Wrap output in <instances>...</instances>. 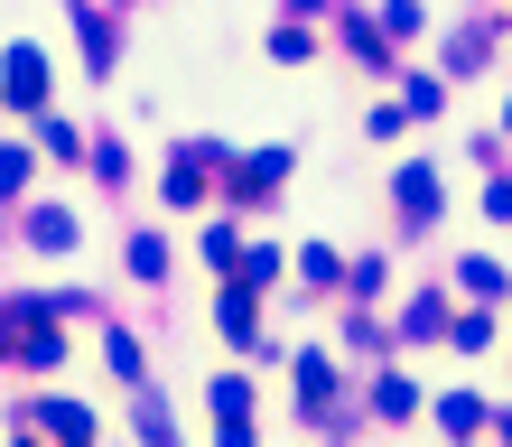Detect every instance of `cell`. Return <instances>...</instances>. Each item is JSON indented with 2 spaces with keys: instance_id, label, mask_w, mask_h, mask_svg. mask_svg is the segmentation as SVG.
Returning a JSON list of instances; mask_svg holds the SVG:
<instances>
[{
  "instance_id": "6da1fadb",
  "label": "cell",
  "mask_w": 512,
  "mask_h": 447,
  "mask_svg": "<svg viewBox=\"0 0 512 447\" xmlns=\"http://www.w3.org/2000/svg\"><path fill=\"white\" fill-rule=\"evenodd\" d=\"M0 354L28 364V373L66 364V345H56V326H47V298H0Z\"/></svg>"
},
{
  "instance_id": "7a4b0ae2",
  "label": "cell",
  "mask_w": 512,
  "mask_h": 447,
  "mask_svg": "<svg viewBox=\"0 0 512 447\" xmlns=\"http://www.w3.org/2000/svg\"><path fill=\"white\" fill-rule=\"evenodd\" d=\"M0 103H10V112H47V56L38 47H0Z\"/></svg>"
},
{
  "instance_id": "3957f363",
  "label": "cell",
  "mask_w": 512,
  "mask_h": 447,
  "mask_svg": "<svg viewBox=\"0 0 512 447\" xmlns=\"http://www.w3.org/2000/svg\"><path fill=\"white\" fill-rule=\"evenodd\" d=\"M215 168H224V149H215V140H187V149L159 168V196H168V205H196L205 187H215Z\"/></svg>"
},
{
  "instance_id": "277c9868",
  "label": "cell",
  "mask_w": 512,
  "mask_h": 447,
  "mask_svg": "<svg viewBox=\"0 0 512 447\" xmlns=\"http://www.w3.org/2000/svg\"><path fill=\"white\" fill-rule=\"evenodd\" d=\"M289 159H298V149H280V140H270V149H252L243 168L224 159V196H233V205H261V196H280V177H289Z\"/></svg>"
},
{
  "instance_id": "5b68a950",
  "label": "cell",
  "mask_w": 512,
  "mask_h": 447,
  "mask_svg": "<svg viewBox=\"0 0 512 447\" xmlns=\"http://www.w3.org/2000/svg\"><path fill=\"white\" fill-rule=\"evenodd\" d=\"M75 243H84L75 205H38V215H28V252H75Z\"/></svg>"
},
{
  "instance_id": "8992f818",
  "label": "cell",
  "mask_w": 512,
  "mask_h": 447,
  "mask_svg": "<svg viewBox=\"0 0 512 447\" xmlns=\"http://www.w3.org/2000/svg\"><path fill=\"white\" fill-rule=\"evenodd\" d=\"M252 308H261L252 289H224V298H215V326H224V345H261V317H252Z\"/></svg>"
},
{
  "instance_id": "52a82bcc",
  "label": "cell",
  "mask_w": 512,
  "mask_h": 447,
  "mask_svg": "<svg viewBox=\"0 0 512 447\" xmlns=\"http://www.w3.org/2000/svg\"><path fill=\"white\" fill-rule=\"evenodd\" d=\"M75 47H84V66H94V75H112V19L84 10V0H75Z\"/></svg>"
},
{
  "instance_id": "ba28073f",
  "label": "cell",
  "mask_w": 512,
  "mask_h": 447,
  "mask_svg": "<svg viewBox=\"0 0 512 447\" xmlns=\"http://www.w3.org/2000/svg\"><path fill=\"white\" fill-rule=\"evenodd\" d=\"M215 429H224V438H243V429H252V382H233V373L215 382Z\"/></svg>"
},
{
  "instance_id": "9c48e42d",
  "label": "cell",
  "mask_w": 512,
  "mask_h": 447,
  "mask_svg": "<svg viewBox=\"0 0 512 447\" xmlns=\"http://www.w3.org/2000/svg\"><path fill=\"white\" fill-rule=\"evenodd\" d=\"M326 392H336V364L308 345V354H298V410H326Z\"/></svg>"
},
{
  "instance_id": "30bf717a",
  "label": "cell",
  "mask_w": 512,
  "mask_h": 447,
  "mask_svg": "<svg viewBox=\"0 0 512 447\" xmlns=\"http://www.w3.org/2000/svg\"><path fill=\"white\" fill-rule=\"evenodd\" d=\"M38 140H47V159H56V168H84V131H75V122L38 112Z\"/></svg>"
},
{
  "instance_id": "8fae6325",
  "label": "cell",
  "mask_w": 512,
  "mask_h": 447,
  "mask_svg": "<svg viewBox=\"0 0 512 447\" xmlns=\"http://www.w3.org/2000/svg\"><path fill=\"white\" fill-rule=\"evenodd\" d=\"M401 215H410V224L438 215V177H429V168H401Z\"/></svg>"
},
{
  "instance_id": "7c38bea8",
  "label": "cell",
  "mask_w": 512,
  "mask_h": 447,
  "mask_svg": "<svg viewBox=\"0 0 512 447\" xmlns=\"http://www.w3.org/2000/svg\"><path fill=\"white\" fill-rule=\"evenodd\" d=\"M270 56H280V66H308V56H317L308 19H280V28H270Z\"/></svg>"
},
{
  "instance_id": "4fadbf2b",
  "label": "cell",
  "mask_w": 512,
  "mask_h": 447,
  "mask_svg": "<svg viewBox=\"0 0 512 447\" xmlns=\"http://www.w3.org/2000/svg\"><path fill=\"white\" fill-rule=\"evenodd\" d=\"M131 280H168V243H159V233H131Z\"/></svg>"
},
{
  "instance_id": "5bb4252c",
  "label": "cell",
  "mask_w": 512,
  "mask_h": 447,
  "mask_svg": "<svg viewBox=\"0 0 512 447\" xmlns=\"http://www.w3.org/2000/svg\"><path fill=\"white\" fill-rule=\"evenodd\" d=\"M28 177H38V159H28V149L10 140V149H0V205H10V196H28Z\"/></svg>"
},
{
  "instance_id": "9a60e30c",
  "label": "cell",
  "mask_w": 512,
  "mask_h": 447,
  "mask_svg": "<svg viewBox=\"0 0 512 447\" xmlns=\"http://www.w3.org/2000/svg\"><path fill=\"white\" fill-rule=\"evenodd\" d=\"M298 280H308V289H336V280H345V261L326 252V243H308V252H298Z\"/></svg>"
},
{
  "instance_id": "2e32d148",
  "label": "cell",
  "mask_w": 512,
  "mask_h": 447,
  "mask_svg": "<svg viewBox=\"0 0 512 447\" xmlns=\"http://www.w3.org/2000/svg\"><path fill=\"white\" fill-rule=\"evenodd\" d=\"M373 410H382V420H410V382L401 373H373Z\"/></svg>"
},
{
  "instance_id": "e0dca14e",
  "label": "cell",
  "mask_w": 512,
  "mask_h": 447,
  "mask_svg": "<svg viewBox=\"0 0 512 447\" xmlns=\"http://www.w3.org/2000/svg\"><path fill=\"white\" fill-rule=\"evenodd\" d=\"M345 38H354V56H364V66H391V38L373 19H345Z\"/></svg>"
},
{
  "instance_id": "ac0fdd59",
  "label": "cell",
  "mask_w": 512,
  "mask_h": 447,
  "mask_svg": "<svg viewBox=\"0 0 512 447\" xmlns=\"http://www.w3.org/2000/svg\"><path fill=\"white\" fill-rule=\"evenodd\" d=\"M94 177H103V187H122V177H131V149L122 140H94Z\"/></svg>"
},
{
  "instance_id": "d6986e66",
  "label": "cell",
  "mask_w": 512,
  "mask_h": 447,
  "mask_svg": "<svg viewBox=\"0 0 512 447\" xmlns=\"http://www.w3.org/2000/svg\"><path fill=\"white\" fill-rule=\"evenodd\" d=\"M205 261H215V271H233V261H243V233L215 224V233H205Z\"/></svg>"
},
{
  "instance_id": "ffe728a7",
  "label": "cell",
  "mask_w": 512,
  "mask_h": 447,
  "mask_svg": "<svg viewBox=\"0 0 512 447\" xmlns=\"http://www.w3.org/2000/svg\"><path fill=\"white\" fill-rule=\"evenodd\" d=\"M103 354H112V373H122V382H140V345L131 336H103Z\"/></svg>"
}]
</instances>
